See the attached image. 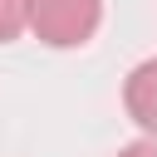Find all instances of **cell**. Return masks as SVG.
Here are the masks:
<instances>
[{"mask_svg":"<svg viewBox=\"0 0 157 157\" xmlns=\"http://www.w3.org/2000/svg\"><path fill=\"white\" fill-rule=\"evenodd\" d=\"M103 25V0H29V34L49 49H83Z\"/></svg>","mask_w":157,"mask_h":157,"instance_id":"6da1fadb","label":"cell"},{"mask_svg":"<svg viewBox=\"0 0 157 157\" xmlns=\"http://www.w3.org/2000/svg\"><path fill=\"white\" fill-rule=\"evenodd\" d=\"M123 108L142 128V137H157V59H142L123 78Z\"/></svg>","mask_w":157,"mask_h":157,"instance_id":"7a4b0ae2","label":"cell"},{"mask_svg":"<svg viewBox=\"0 0 157 157\" xmlns=\"http://www.w3.org/2000/svg\"><path fill=\"white\" fill-rule=\"evenodd\" d=\"M29 29V0H0V44H15Z\"/></svg>","mask_w":157,"mask_h":157,"instance_id":"3957f363","label":"cell"},{"mask_svg":"<svg viewBox=\"0 0 157 157\" xmlns=\"http://www.w3.org/2000/svg\"><path fill=\"white\" fill-rule=\"evenodd\" d=\"M118 157H157V137H137V142L118 147Z\"/></svg>","mask_w":157,"mask_h":157,"instance_id":"277c9868","label":"cell"}]
</instances>
